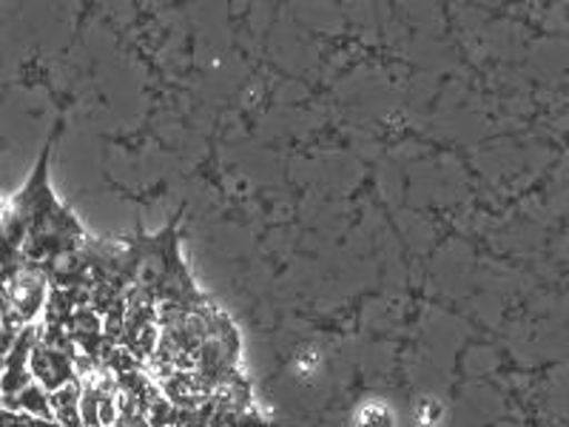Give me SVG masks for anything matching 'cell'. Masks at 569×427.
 <instances>
[{"label": "cell", "instance_id": "obj_1", "mask_svg": "<svg viewBox=\"0 0 569 427\" xmlns=\"http://www.w3.org/2000/svg\"><path fill=\"white\" fill-rule=\"evenodd\" d=\"M74 354H78V350L49 348V345L38 342V337H34L32 354H29L32 379L46 390V394L60 390L63 385H69L71 379H74Z\"/></svg>", "mask_w": 569, "mask_h": 427}, {"label": "cell", "instance_id": "obj_2", "mask_svg": "<svg viewBox=\"0 0 569 427\" xmlns=\"http://www.w3.org/2000/svg\"><path fill=\"white\" fill-rule=\"evenodd\" d=\"M213 385L217 383L200 370H174L166 383H160V390L174 408H200L211 401Z\"/></svg>", "mask_w": 569, "mask_h": 427}]
</instances>
